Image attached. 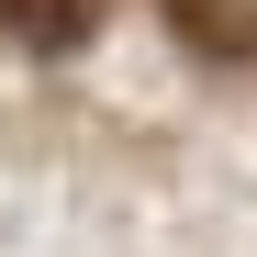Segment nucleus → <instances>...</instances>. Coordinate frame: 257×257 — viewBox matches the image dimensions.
Returning <instances> with one entry per match:
<instances>
[{"label": "nucleus", "mask_w": 257, "mask_h": 257, "mask_svg": "<svg viewBox=\"0 0 257 257\" xmlns=\"http://www.w3.org/2000/svg\"><path fill=\"white\" fill-rule=\"evenodd\" d=\"M90 23H101V0H0V34L23 56H78Z\"/></svg>", "instance_id": "nucleus-1"}, {"label": "nucleus", "mask_w": 257, "mask_h": 257, "mask_svg": "<svg viewBox=\"0 0 257 257\" xmlns=\"http://www.w3.org/2000/svg\"><path fill=\"white\" fill-rule=\"evenodd\" d=\"M168 23H179L201 56H224V67L257 56V0H168Z\"/></svg>", "instance_id": "nucleus-2"}]
</instances>
